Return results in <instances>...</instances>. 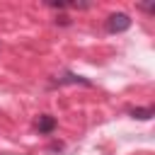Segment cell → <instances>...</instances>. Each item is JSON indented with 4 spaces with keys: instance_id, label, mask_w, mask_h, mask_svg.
Instances as JSON below:
<instances>
[{
    "instance_id": "6da1fadb",
    "label": "cell",
    "mask_w": 155,
    "mask_h": 155,
    "mask_svg": "<svg viewBox=\"0 0 155 155\" xmlns=\"http://www.w3.org/2000/svg\"><path fill=\"white\" fill-rule=\"evenodd\" d=\"M131 22H133V19H131L126 12H114V15H109V17H107L104 27H107V31H109V34H121V31L131 29Z\"/></svg>"
},
{
    "instance_id": "7a4b0ae2",
    "label": "cell",
    "mask_w": 155,
    "mask_h": 155,
    "mask_svg": "<svg viewBox=\"0 0 155 155\" xmlns=\"http://www.w3.org/2000/svg\"><path fill=\"white\" fill-rule=\"evenodd\" d=\"M34 128H36L41 136H51V133L58 128V119L51 116V114H39L36 121H34Z\"/></svg>"
},
{
    "instance_id": "3957f363",
    "label": "cell",
    "mask_w": 155,
    "mask_h": 155,
    "mask_svg": "<svg viewBox=\"0 0 155 155\" xmlns=\"http://www.w3.org/2000/svg\"><path fill=\"white\" fill-rule=\"evenodd\" d=\"M53 85H92L90 80H85V78H80V75H75V73H65L63 78H56V82Z\"/></svg>"
},
{
    "instance_id": "277c9868",
    "label": "cell",
    "mask_w": 155,
    "mask_h": 155,
    "mask_svg": "<svg viewBox=\"0 0 155 155\" xmlns=\"http://www.w3.org/2000/svg\"><path fill=\"white\" fill-rule=\"evenodd\" d=\"M128 114H131L133 119L148 121V119H153V116H155V109H153V107H136V109H131Z\"/></svg>"
},
{
    "instance_id": "5b68a950",
    "label": "cell",
    "mask_w": 155,
    "mask_h": 155,
    "mask_svg": "<svg viewBox=\"0 0 155 155\" xmlns=\"http://www.w3.org/2000/svg\"><path fill=\"white\" fill-rule=\"evenodd\" d=\"M48 150H63V143H56V140H53V143L48 145Z\"/></svg>"
},
{
    "instance_id": "8992f818",
    "label": "cell",
    "mask_w": 155,
    "mask_h": 155,
    "mask_svg": "<svg viewBox=\"0 0 155 155\" xmlns=\"http://www.w3.org/2000/svg\"><path fill=\"white\" fill-rule=\"evenodd\" d=\"M140 10H143V12H153V10H155V5H140Z\"/></svg>"
}]
</instances>
